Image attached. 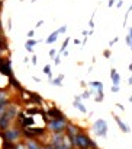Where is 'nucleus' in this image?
I'll return each mask as SVG.
<instances>
[{
  "instance_id": "nucleus-5",
  "label": "nucleus",
  "mask_w": 132,
  "mask_h": 149,
  "mask_svg": "<svg viewBox=\"0 0 132 149\" xmlns=\"http://www.w3.org/2000/svg\"><path fill=\"white\" fill-rule=\"evenodd\" d=\"M47 114H48L50 120H60V118L67 117V116H64V113L58 107H55V105H51L50 108H47Z\"/></svg>"
},
{
  "instance_id": "nucleus-33",
  "label": "nucleus",
  "mask_w": 132,
  "mask_h": 149,
  "mask_svg": "<svg viewBox=\"0 0 132 149\" xmlns=\"http://www.w3.org/2000/svg\"><path fill=\"white\" fill-rule=\"evenodd\" d=\"M116 5V0H109L107 2V7H113Z\"/></svg>"
},
{
  "instance_id": "nucleus-25",
  "label": "nucleus",
  "mask_w": 132,
  "mask_h": 149,
  "mask_svg": "<svg viewBox=\"0 0 132 149\" xmlns=\"http://www.w3.org/2000/svg\"><path fill=\"white\" fill-rule=\"evenodd\" d=\"M118 41H119V37H115L113 39H111V41H109V42H107V46H109V48H112V46H115V44H116Z\"/></svg>"
},
{
  "instance_id": "nucleus-51",
  "label": "nucleus",
  "mask_w": 132,
  "mask_h": 149,
  "mask_svg": "<svg viewBox=\"0 0 132 149\" xmlns=\"http://www.w3.org/2000/svg\"><path fill=\"white\" fill-rule=\"evenodd\" d=\"M31 2H32V3H35V2H38V0H31Z\"/></svg>"
},
{
  "instance_id": "nucleus-44",
  "label": "nucleus",
  "mask_w": 132,
  "mask_h": 149,
  "mask_svg": "<svg viewBox=\"0 0 132 149\" xmlns=\"http://www.w3.org/2000/svg\"><path fill=\"white\" fill-rule=\"evenodd\" d=\"M61 56H62V57H68V51H67V50H65V51H64V53H62Z\"/></svg>"
},
{
  "instance_id": "nucleus-23",
  "label": "nucleus",
  "mask_w": 132,
  "mask_h": 149,
  "mask_svg": "<svg viewBox=\"0 0 132 149\" xmlns=\"http://www.w3.org/2000/svg\"><path fill=\"white\" fill-rule=\"evenodd\" d=\"M51 67H52L51 65H47V66H44V69H42V72H44V73H45V75H47V76H48L50 79H52V73H51Z\"/></svg>"
},
{
  "instance_id": "nucleus-27",
  "label": "nucleus",
  "mask_w": 132,
  "mask_h": 149,
  "mask_svg": "<svg viewBox=\"0 0 132 149\" xmlns=\"http://www.w3.org/2000/svg\"><path fill=\"white\" fill-rule=\"evenodd\" d=\"M103 99H105V95H103V94H97L96 98H94L96 102H103Z\"/></svg>"
},
{
  "instance_id": "nucleus-11",
  "label": "nucleus",
  "mask_w": 132,
  "mask_h": 149,
  "mask_svg": "<svg viewBox=\"0 0 132 149\" xmlns=\"http://www.w3.org/2000/svg\"><path fill=\"white\" fill-rule=\"evenodd\" d=\"M113 118H115V121L118 123V126H119V129H121V132H123V133H131V127H129V126H128V124H126L125 121H122L119 116L113 114Z\"/></svg>"
},
{
  "instance_id": "nucleus-37",
  "label": "nucleus",
  "mask_w": 132,
  "mask_h": 149,
  "mask_svg": "<svg viewBox=\"0 0 132 149\" xmlns=\"http://www.w3.org/2000/svg\"><path fill=\"white\" fill-rule=\"evenodd\" d=\"M89 25H90V28H92V29L94 28V20H93V18H92V19L89 20Z\"/></svg>"
},
{
  "instance_id": "nucleus-40",
  "label": "nucleus",
  "mask_w": 132,
  "mask_h": 149,
  "mask_svg": "<svg viewBox=\"0 0 132 149\" xmlns=\"http://www.w3.org/2000/svg\"><path fill=\"white\" fill-rule=\"evenodd\" d=\"M86 85H87V82H86V80H80V86H81V88H84Z\"/></svg>"
},
{
  "instance_id": "nucleus-8",
  "label": "nucleus",
  "mask_w": 132,
  "mask_h": 149,
  "mask_svg": "<svg viewBox=\"0 0 132 149\" xmlns=\"http://www.w3.org/2000/svg\"><path fill=\"white\" fill-rule=\"evenodd\" d=\"M64 139H65V132L64 133H51V136L48 139V143L52 145V146H58V145L64 143Z\"/></svg>"
},
{
  "instance_id": "nucleus-21",
  "label": "nucleus",
  "mask_w": 132,
  "mask_h": 149,
  "mask_svg": "<svg viewBox=\"0 0 132 149\" xmlns=\"http://www.w3.org/2000/svg\"><path fill=\"white\" fill-rule=\"evenodd\" d=\"M70 41H71V38L70 37H65V39H64V42H62V46H61V48H60V54H62L65 50H67V47H68V44H70Z\"/></svg>"
},
{
  "instance_id": "nucleus-38",
  "label": "nucleus",
  "mask_w": 132,
  "mask_h": 149,
  "mask_svg": "<svg viewBox=\"0 0 132 149\" xmlns=\"http://www.w3.org/2000/svg\"><path fill=\"white\" fill-rule=\"evenodd\" d=\"M7 29H12V19H7Z\"/></svg>"
},
{
  "instance_id": "nucleus-31",
  "label": "nucleus",
  "mask_w": 132,
  "mask_h": 149,
  "mask_svg": "<svg viewBox=\"0 0 132 149\" xmlns=\"http://www.w3.org/2000/svg\"><path fill=\"white\" fill-rule=\"evenodd\" d=\"M125 41H126V46H131V44H132V38H131V35H129V34L126 35Z\"/></svg>"
},
{
  "instance_id": "nucleus-50",
  "label": "nucleus",
  "mask_w": 132,
  "mask_h": 149,
  "mask_svg": "<svg viewBox=\"0 0 132 149\" xmlns=\"http://www.w3.org/2000/svg\"><path fill=\"white\" fill-rule=\"evenodd\" d=\"M128 99H129V102H132V95H129V98H128Z\"/></svg>"
},
{
  "instance_id": "nucleus-39",
  "label": "nucleus",
  "mask_w": 132,
  "mask_h": 149,
  "mask_svg": "<svg viewBox=\"0 0 132 149\" xmlns=\"http://www.w3.org/2000/svg\"><path fill=\"white\" fill-rule=\"evenodd\" d=\"M42 25H44V20H38L35 27H36V28H39V27H42Z\"/></svg>"
},
{
  "instance_id": "nucleus-22",
  "label": "nucleus",
  "mask_w": 132,
  "mask_h": 149,
  "mask_svg": "<svg viewBox=\"0 0 132 149\" xmlns=\"http://www.w3.org/2000/svg\"><path fill=\"white\" fill-rule=\"evenodd\" d=\"M93 94H96V89H92V91H84V92L81 94V98H83V99H89V98H92V97H93Z\"/></svg>"
},
{
  "instance_id": "nucleus-13",
  "label": "nucleus",
  "mask_w": 132,
  "mask_h": 149,
  "mask_svg": "<svg viewBox=\"0 0 132 149\" xmlns=\"http://www.w3.org/2000/svg\"><path fill=\"white\" fill-rule=\"evenodd\" d=\"M26 143V148L28 149H42L44 148V143H41V140L35 139V140H25Z\"/></svg>"
},
{
  "instance_id": "nucleus-20",
  "label": "nucleus",
  "mask_w": 132,
  "mask_h": 149,
  "mask_svg": "<svg viewBox=\"0 0 132 149\" xmlns=\"http://www.w3.org/2000/svg\"><path fill=\"white\" fill-rule=\"evenodd\" d=\"M111 80H112V85H115V86H119L121 85V75L116 72L115 75H111Z\"/></svg>"
},
{
  "instance_id": "nucleus-28",
  "label": "nucleus",
  "mask_w": 132,
  "mask_h": 149,
  "mask_svg": "<svg viewBox=\"0 0 132 149\" xmlns=\"http://www.w3.org/2000/svg\"><path fill=\"white\" fill-rule=\"evenodd\" d=\"M119 91H121L119 86H115V85H112V86H111V92H112V94H116V92H119Z\"/></svg>"
},
{
  "instance_id": "nucleus-34",
  "label": "nucleus",
  "mask_w": 132,
  "mask_h": 149,
  "mask_svg": "<svg viewBox=\"0 0 132 149\" xmlns=\"http://www.w3.org/2000/svg\"><path fill=\"white\" fill-rule=\"evenodd\" d=\"M26 35H28V38H34V35H35V31H34V29H31V31H28V34H26Z\"/></svg>"
},
{
  "instance_id": "nucleus-18",
  "label": "nucleus",
  "mask_w": 132,
  "mask_h": 149,
  "mask_svg": "<svg viewBox=\"0 0 132 149\" xmlns=\"http://www.w3.org/2000/svg\"><path fill=\"white\" fill-rule=\"evenodd\" d=\"M58 35H60V34H58L57 29H55L54 32H51V34L48 35V38H47V44H54V42L58 39Z\"/></svg>"
},
{
  "instance_id": "nucleus-47",
  "label": "nucleus",
  "mask_w": 132,
  "mask_h": 149,
  "mask_svg": "<svg viewBox=\"0 0 132 149\" xmlns=\"http://www.w3.org/2000/svg\"><path fill=\"white\" fill-rule=\"evenodd\" d=\"M128 85H132V76H131V78H128Z\"/></svg>"
},
{
  "instance_id": "nucleus-49",
  "label": "nucleus",
  "mask_w": 132,
  "mask_h": 149,
  "mask_svg": "<svg viewBox=\"0 0 132 149\" xmlns=\"http://www.w3.org/2000/svg\"><path fill=\"white\" fill-rule=\"evenodd\" d=\"M128 69H129V72H132V63L129 65V67H128Z\"/></svg>"
},
{
  "instance_id": "nucleus-46",
  "label": "nucleus",
  "mask_w": 132,
  "mask_h": 149,
  "mask_svg": "<svg viewBox=\"0 0 132 149\" xmlns=\"http://www.w3.org/2000/svg\"><path fill=\"white\" fill-rule=\"evenodd\" d=\"M129 13H132V5L129 6V9H128V12H126V15H129Z\"/></svg>"
},
{
  "instance_id": "nucleus-26",
  "label": "nucleus",
  "mask_w": 132,
  "mask_h": 149,
  "mask_svg": "<svg viewBox=\"0 0 132 149\" xmlns=\"http://www.w3.org/2000/svg\"><path fill=\"white\" fill-rule=\"evenodd\" d=\"M57 31H58V34H65L67 32V25H61Z\"/></svg>"
},
{
  "instance_id": "nucleus-1",
  "label": "nucleus",
  "mask_w": 132,
  "mask_h": 149,
  "mask_svg": "<svg viewBox=\"0 0 132 149\" xmlns=\"http://www.w3.org/2000/svg\"><path fill=\"white\" fill-rule=\"evenodd\" d=\"M73 145L77 149H99L97 143L86 133V130L81 132V133H78V135H76L73 137Z\"/></svg>"
},
{
  "instance_id": "nucleus-24",
  "label": "nucleus",
  "mask_w": 132,
  "mask_h": 149,
  "mask_svg": "<svg viewBox=\"0 0 132 149\" xmlns=\"http://www.w3.org/2000/svg\"><path fill=\"white\" fill-rule=\"evenodd\" d=\"M48 54H50V59H52V60H54V59H55V57H57V56H58V51H57V50H55V48H51V50H50V53H48Z\"/></svg>"
},
{
  "instance_id": "nucleus-2",
  "label": "nucleus",
  "mask_w": 132,
  "mask_h": 149,
  "mask_svg": "<svg viewBox=\"0 0 132 149\" xmlns=\"http://www.w3.org/2000/svg\"><path fill=\"white\" fill-rule=\"evenodd\" d=\"M68 118H60V120H50L47 123V129L51 133H64L65 129H67V124H68Z\"/></svg>"
},
{
  "instance_id": "nucleus-32",
  "label": "nucleus",
  "mask_w": 132,
  "mask_h": 149,
  "mask_svg": "<svg viewBox=\"0 0 132 149\" xmlns=\"http://www.w3.org/2000/svg\"><path fill=\"white\" fill-rule=\"evenodd\" d=\"M60 63H61V56H57V57L54 59V65H55V66H58Z\"/></svg>"
},
{
  "instance_id": "nucleus-43",
  "label": "nucleus",
  "mask_w": 132,
  "mask_h": 149,
  "mask_svg": "<svg viewBox=\"0 0 132 149\" xmlns=\"http://www.w3.org/2000/svg\"><path fill=\"white\" fill-rule=\"evenodd\" d=\"M81 34H83V37H84V38H86V37H87V35H89V31H87V29H86V31H83V32H81Z\"/></svg>"
},
{
  "instance_id": "nucleus-35",
  "label": "nucleus",
  "mask_w": 132,
  "mask_h": 149,
  "mask_svg": "<svg viewBox=\"0 0 132 149\" xmlns=\"http://www.w3.org/2000/svg\"><path fill=\"white\" fill-rule=\"evenodd\" d=\"M116 108H119L121 111H125V107H123L122 104H119V102H116Z\"/></svg>"
},
{
  "instance_id": "nucleus-15",
  "label": "nucleus",
  "mask_w": 132,
  "mask_h": 149,
  "mask_svg": "<svg viewBox=\"0 0 132 149\" xmlns=\"http://www.w3.org/2000/svg\"><path fill=\"white\" fill-rule=\"evenodd\" d=\"M38 44V41L35 39V38H28V41L25 42V50L28 51V53H32L34 54V47Z\"/></svg>"
},
{
  "instance_id": "nucleus-41",
  "label": "nucleus",
  "mask_w": 132,
  "mask_h": 149,
  "mask_svg": "<svg viewBox=\"0 0 132 149\" xmlns=\"http://www.w3.org/2000/svg\"><path fill=\"white\" fill-rule=\"evenodd\" d=\"M74 44H76V46H80V44H81V41H80L78 38H76V39H74Z\"/></svg>"
},
{
  "instance_id": "nucleus-19",
  "label": "nucleus",
  "mask_w": 132,
  "mask_h": 149,
  "mask_svg": "<svg viewBox=\"0 0 132 149\" xmlns=\"http://www.w3.org/2000/svg\"><path fill=\"white\" fill-rule=\"evenodd\" d=\"M9 80H10V85H12V86L16 89V91H22V89H23V88H22V85H20V82H17L16 80V78L15 76H12V78H9Z\"/></svg>"
},
{
  "instance_id": "nucleus-45",
  "label": "nucleus",
  "mask_w": 132,
  "mask_h": 149,
  "mask_svg": "<svg viewBox=\"0 0 132 149\" xmlns=\"http://www.w3.org/2000/svg\"><path fill=\"white\" fill-rule=\"evenodd\" d=\"M5 59H6V57H3V56H2V54H0V65H2V63H3V61H5Z\"/></svg>"
},
{
  "instance_id": "nucleus-7",
  "label": "nucleus",
  "mask_w": 132,
  "mask_h": 149,
  "mask_svg": "<svg viewBox=\"0 0 132 149\" xmlns=\"http://www.w3.org/2000/svg\"><path fill=\"white\" fill-rule=\"evenodd\" d=\"M81 132H84L83 127H80V126H78L77 123H74V121H68L67 129H65V133H67L68 136L74 137L76 135H78V133H81Z\"/></svg>"
},
{
  "instance_id": "nucleus-30",
  "label": "nucleus",
  "mask_w": 132,
  "mask_h": 149,
  "mask_svg": "<svg viewBox=\"0 0 132 149\" xmlns=\"http://www.w3.org/2000/svg\"><path fill=\"white\" fill-rule=\"evenodd\" d=\"M31 61H32V65H34V66H36V63H38V57H36L35 54H32V57H31Z\"/></svg>"
},
{
  "instance_id": "nucleus-42",
  "label": "nucleus",
  "mask_w": 132,
  "mask_h": 149,
  "mask_svg": "<svg viewBox=\"0 0 132 149\" xmlns=\"http://www.w3.org/2000/svg\"><path fill=\"white\" fill-rule=\"evenodd\" d=\"M32 79H34L36 83H39V82H41V79H39V78H36V76H32Z\"/></svg>"
},
{
  "instance_id": "nucleus-16",
  "label": "nucleus",
  "mask_w": 132,
  "mask_h": 149,
  "mask_svg": "<svg viewBox=\"0 0 132 149\" xmlns=\"http://www.w3.org/2000/svg\"><path fill=\"white\" fill-rule=\"evenodd\" d=\"M62 80H64V75L61 73V75H58L55 79H50L48 82H50L51 85H54V86H62Z\"/></svg>"
},
{
  "instance_id": "nucleus-6",
  "label": "nucleus",
  "mask_w": 132,
  "mask_h": 149,
  "mask_svg": "<svg viewBox=\"0 0 132 149\" xmlns=\"http://www.w3.org/2000/svg\"><path fill=\"white\" fill-rule=\"evenodd\" d=\"M0 73L5 75V76H7V78H12V76H13V70H12V60H10V57L5 59V61L2 63V65H0Z\"/></svg>"
},
{
  "instance_id": "nucleus-17",
  "label": "nucleus",
  "mask_w": 132,
  "mask_h": 149,
  "mask_svg": "<svg viewBox=\"0 0 132 149\" xmlns=\"http://www.w3.org/2000/svg\"><path fill=\"white\" fill-rule=\"evenodd\" d=\"M73 107L77 108L78 111H81L83 114H87V108H86V105H84L81 101H74V102H73Z\"/></svg>"
},
{
  "instance_id": "nucleus-10",
  "label": "nucleus",
  "mask_w": 132,
  "mask_h": 149,
  "mask_svg": "<svg viewBox=\"0 0 132 149\" xmlns=\"http://www.w3.org/2000/svg\"><path fill=\"white\" fill-rule=\"evenodd\" d=\"M12 127V121L3 114V116H0V132H6L9 130Z\"/></svg>"
},
{
  "instance_id": "nucleus-4",
  "label": "nucleus",
  "mask_w": 132,
  "mask_h": 149,
  "mask_svg": "<svg viewBox=\"0 0 132 149\" xmlns=\"http://www.w3.org/2000/svg\"><path fill=\"white\" fill-rule=\"evenodd\" d=\"M20 137H23L20 127H10L9 130L3 132V140H7V142H13V143H16L17 140H20Z\"/></svg>"
},
{
  "instance_id": "nucleus-52",
  "label": "nucleus",
  "mask_w": 132,
  "mask_h": 149,
  "mask_svg": "<svg viewBox=\"0 0 132 149\" xmlns=\"http://www.w3.org/2000/svg\"><path fill=\"white\" fill-rule=\"evenodd\" d=\"M129 48H131V51H132V44H131V46H129Z\"/></svg>"
},
{
  "instance_id": "nucleus-29",
  "label": "nucleus",
  "mask_w": 132,
  "mask_h": 149,
  "mask_svg": "<svg viewBox=\"0 0 132 149\" xmlns=\"http://www.w3.org/2000/svg\"><path fill=\"white\" fill-rule=\"evenodd\" d=\"M111 54H112V53H111V50H109V48H106V50L103 51V56H105L106 59H111Z\"/></svg>"
},
{
  "instance_id": "nucleus-36",
  "label": "nucleus",
  "mask_w": 132,
  "mask_h": 149,
  "mask_svg": "<svg viewBox=\"0 0 132 149\" xmlns=\"http://www.w3.org/2000/svg\"><path fill=\"white\" fill-rule=\"evenodd\" d=\"M123 6V0H118L116 2V7H122Z\"/></svg>"
},
{
  "instance_id": "nucleus-3",
  "label": "nucleus",
  "mask_w": 132,
  "mask_h": 149,
  "mask_svg": "<svg viewBox=\"0 0 132 149\" xmlns=\"http://www.w3.org/2000/svg\"><path fill=\"white\" fill-rule=\"evenodd\" d=\"M92 130L94 132V135L97 137H102V139H106L107 136V130H109V127H107V121L103 120V118H99L93 123L92 126Z\"/></svg>"
},
{
  "instance_id": "nucleus-9",
  "label": "nucleus",
  "mask_w": 132,
  "mask_h": 149,
  "mask_svg": "<svg viewBox=\"0 0 132 149\" xmlns=\"http://www.w3.org/2000/svg\"><path fill=\"white\" fill-rule=\"evenodd\" d=\"M29 102H31V105H38V107H41V105L45 102V101H44V98H42L39 94H36V92H29Z\"/></svg>"
},
{
  "instance_id": "nucleus-14",
  "label": "nucleus",
  "mask_w": 132,
  "mask_h": 149,
  "mask_svg": "<svg viewBox=\"0 0 132 149\" xmlns=\"http://www.w3.org/2000/svg\"><path fill=\"white\" fill-rule=\"evenodd\" d=\"M41 111H42V108L38 107V105H31V107H26V110H25L26 116H36V114H41Z\"/></svg>"
},
{
  "instance_id": "nucleus-48",
  "label": "nucleus",
  "mask_w": 132,
  "mask_h": 149,
  "mask_svg": "<svg viewBox=\"0 0 132 149\" xmlns=\"http://www.w3.org/2000/svg\"><path fill=\"white\" fill-rule=\"evenodd\" d=\"M129 35H131V38H132V27L129 28Z\"/></svg>"
},
{
  "instance_id": "nucleus-12",
  "label": "nucleus",
  "mask_w": 132,
  "mask_h": 149,
  "mask_svg": "<svg viewBox=\"0 0 132 149\" xmlns=\"http://www.w3.org/2000/svg\"><path fill=\"white\" fill-rule=\"evenodd\" d=\"M89 86L92 89H96V94H103V89H105L103 82H100V80H92V82H89Z\"/></svg>"
}]
</instances>
